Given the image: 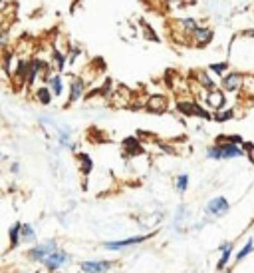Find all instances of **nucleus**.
<instances>
[{
	"label": "nucleus",
	"instance_id": "nucleus-1",
	"mask_svg": "<svg viewBox=\"0 0 254 273\" xmlns=\"http://www.w3.org/2000/svg\"><path fill=\"white\" fill-rule=\"evenodd\" d=\"M244 150L234 144H213L207 148V158L215 162H224V160H238L244 158Z\"/></svg>",
	"mask_w": 254,
	"mask_h": 273
},
{
	"label": "nucleus",
	"instance_id": "nucleus-2",
	"mask_svg": "<svg viewBox=\"0 0 254 273\" xmlns=\"http://www.w3.org/2000/svg\"><path fill=\"white\" fill-rule=\"evenodd\" d=\"M60 245H58V239H48V241H42V243H34L30 249L26 251V259L30 263H44V259L56 251Z\"/></svg>",
	"mask_w": 254,
	"mask_h": 273
},
{
	"label": "nucleus",
	"instance_id": "nucleus-3",
	"mask_svg": "<svg viewBox=\"0 0 254 273\" xmlns=\"http://www.w3.org/2000/svg\"><path fill=\"white\" fill-rule=\"evenodd\" d=\"M153 236H155V232H151V234H143V236H131V238H125V239H115V241H103V243H101V247H103L105 251H123V249L137 247V245H141V243L149 241Z\"/></svg>",
	"mask_w": 254,
	"mask_h": 273
},
{
	"label": "nucleus",
	"instance_id": "nucleus-4",
	"mask_svg": "<svg viewBox=\"0 0 254 273\" xmlns=\"http://www.w3.org/2000/svg\"><path fill=\"white\" fill-rule=\"evenodd\" d=\"M177 110L179 114L187 116V118H201V120H213V112H209L207 108H203L195 100H177Z\"/></svg>",
	"mask_w": 254,
	"mask_h": 273
},
{
	"label": "nucleus",
	"instance_id": "nucleus-5",
	"mask_svg": "<svg viewBox=\"0 0 254 273\" xmlns=\"http://www.w3.org/2000/svg\"><path fill=\"white\" fill-rule=\"evenodd\" d=\"M230 211V202L224 198V196H215L211 198L207 205H205V215L207 219H219V217H224L226 213Z\"/></svg>",
	"mask_w": 254,
	"mask_h": 273
},
{
	"label": "nucleus",
	"instance_id": "nucleus-6",
	"mask_svg": "<svg viewBox=\"0 0 254 273\" xmlns=\"http://www.w3.org/2000/svg\"><path fill=\"white\" fill-rule=\"evenodd\" d=\"M70 263H72V255H70L66 249L58 247L56 251H52V253L44 259L42 265H44L50 273H58L60 269H64L66 265H70Z\"/></svg>",
	"mask_w": 254,
	"mask_h": 273
},
{
	"label": "nucleus",
	"instance_id": "nucleus-7",
	"mask_svg": "<svg viewBox=\"0 0 254 273\" xmlns=\"http://www.w3.org/2000/svg\"><path fill=\"white\" fill-rule=\"evenodd\" d=\"M117 263L111 259H86L80 261V271L82 273H107L111 271Z\"/></svg>",
	"mask_w": 254,
	"mask_h": 273
},
{
	"label": "nucleus",
	"instance_id": "nucleus-8",
	"mask_svg": "<svg viewBox=\"0 0 254 273\" xmlns=\"http://www.w3.org/2000/svg\"><path fill=\"white\" fill-rule=\"evenodd\" d=\"M244 86V74L242 72H226L221 80V88L222 92H230V94H236L240 92Z\"/></svg>",
	"mask_w": 254,
	"mask_h": 273
},
{
	"label": "nucleus",
	"instance_id": "nucleus-9",
	"mask_svg": "<svg viewBox=\"0 0 254 273\" xmlns=\"http://www.w3.org/2000/svg\"><path fill=\"white\" fill-rule=\"evenodd\" d=\"M205 106L209 108V112H221L226 108V94L219 90V88H215V90H211V92H207L205 94Z\"/></svg>",
	"mask_w": 254,
	"mask_h": 273
},
{
	"label": "nucleus",
	"instance_id": "nucleus-10",
	"mask_svg": "<svg viewBox=\"0 0 254 273\" xmlns=\"http://www.w3.org/2000/svg\"><path fill=\"white\" fill-rule=\"evenodd\" d=\"M84 94H86V80L82 76H72L70 86H68V106L78 102Z\"/></svg>",
	"mask_w": 254,
	"mask_h": 273
},
{
	"label": "nucleus",
	"instance_id": "nucleus-11",
	"mask_svg": "<svg viewBox=\"0 0 254 273\" xmlns=\"http://www.w3.org/2000/svg\"><path fill=\"white\" fill-rule=\"evenodd\" d=\"M145 110L161 116V114H165L169 110V98L165 94H153V96H149L145 100Z\"/></svg>",
	"mask_w": 254,
	"mask_h": 273
},
{
	"label": "nucleus",
	"instance_id": "nucleus-12",
	"mask_svg": "<svg viewBox=\"0 0 254 273\" xmlns=\"http://www.w3.org/2000/svg\"><path fill=\"white\" fill-rule=\"evenodd\" d=\"M121 148H123V154L127 158H135V156H143L145 154V148L143 144L139 142V138L135 136H127L123 142H121Z\"/></svg>",
	"mask_w": 254,
	"mask_h": 273
},
{
	"label": "nucleus",
	"instance_id": "nucleus-13",
	"mask_svg": "<svg viewBox=\"0 0 254 273\" xmlns=\"http://www.w3.org/2000/svg\"><path fill=\"white\" fill-rule=\"evenodd\" d=\"M190 36H193V40H195V44H197L199 48H205V46H209V44L213 42L215 32H213V28H209V26H201V24H199V28H197Z\"/></svg>",
	"mask_w": 254,
	"mask_h": 273
},
{
	"label": "nucleus",
	"instance_id": "nucleus-14",
	"mask_svg": "<svg viewBox=\"0 0 254 273\" xmlns=\"http://www.w3.org/2000/svg\"><path fill=\"white\" fill-rule=\"evenodd\" d=\"M42 70H44V62H42L40 58L28 60V70H26V86H28V88L34 86V82H36V78L40 76Z\"/></svg>",
	"mask_w": 254,
	"mask_h": 273
},
{
	"label": "nucleus",
	"instance_id": "nucleus-15",
	"mask_svg": "<svg viewBox=\"0 0 254 273\" xmlns=\"http://www.w3.org/2000/svg\"><path fill=\"white\" fill-rule=\"evenodd\" d=\"M48 90L52 92V96L54 98H60L64 94V78L62 74H52V76H48Z\"/></svg>",
	"mask_w": 254,
	"mask_h": 273
},
{
	"label": "nucleus",
	"instance_id": "nucleus-16",
	"mask_svg": "<svg viewBox=\"0 0 254 273\" xmlns=\"http://www.w3.org/2000/svg\"><path fill=\"white\" fill-rule=\"evenodd\" d=\"M20 228H22V221H14L10 228H8V239H10V245H8V251H14L20 247Z\"/></svg>",
	"mask_w": 254,
	"mask_h": 273
},
{
	"label": "nucleus",
	"instance_id": "nucleus-17",
	"mask_svg": "<svg viewBox=\"0 0 254 273\" xmlns=\"http://www.w3.org/2000/svg\"><path fill=\"white\" fill-rule=\"evenodd\" d=\"M193 76L197 78L199 86H201V88H205L207 92H211V90H215V88H217V84H215L213 76H211L207 70H199V72H193Z\"/></svg>",
	"mask_w": 254,
	"mask_h": 273
},
{
	"label": "nucleus",
	"instance_id": "nucleus-18",
	"mask_svg": "<svg viewBox=\"0 0 254 273\" xmlns=\"http://www.w3.org/2000/svg\"><path fill=\"white\" fill-rule=\"evenodd\" d=\"M78 162H80V171H82V175H90L92 171H94V160L86 154V152H78Z\"/></svg>",
	"mask_w": 254,
	"mask_h": 273
},
{
	"label": "nucleus",
	"instance_id": "nucleus-19",
	"mask_svg": "<svg viewBox=\"0 0 254 273\" xmlns=\"http://www.w3.org/2000/svg\"><path fill=\"white\" fill-rule=\"evenodd\" d=\"M38 234H36V228L32 223H22L20 228V241L22 243H36Z\"/></svg>",
	"mask_w": 254,
	"mask_h": 273
},
{
	"label": "nucleus",
	"instance_id": "nucleus-20",
	"mask_svg": "<svg viewBox=\"0 0 254 273\" xmlns=\"http://www.w3.org/2000/svg\"><path fill=\"white\" fill-rule=\"evenodd\" d=\"M34 98H36V102H40L42 106H50L52 100H54V96H52V92L48 90V86L36 88V90H34Z\"/></svg>",
	"mask_w": 254,
	"mask_h": 273
},
{
	"label": "nucleus",
	"instance_id": "nucleus-21",
	"mask_svg": "<svg viewBox=\"0 0 254 273\" xmlns=\"http://www.w3.org/2000/svg\"><path fill=\"white\" fill-rule=\"evenodd\" d=\"M232 251H234V243L230 247H226L224 251H221V259L217 261V271L222 273L226 271V267L230 265V259H232Z\"/></svg>",
	"mask_w": 254,
	"mask_h": 273
},
{
	"label": "nucleus",
	"instance_id": "nucleus-22",
	"mask_svg": "<svg viewBox=\"0 0 254 273\" xmlns=\"http://www.w3.org/2000/svg\"><path fill=\"white\" fill-rule=\"evenodd\" d=\"M252 251H254V239L248 238V239H246V243H244V245H242V247L238 249V253L234 255V261H236V263L244 261V259H246V257H248V255L252 253Z\"/></svg>",
	"mask_w": 254,
	"mask_h": 273
},
{
	"label": "nucleus",
	"instance_id": "nucleus-23",
	"mask_svg": "<svg viewBox=\"0 0 254 273\" xmlns=\"http://www.w3.org/2000/svg\"><path fill=\"white\" fill-rule=\"evenodd\" d=\"M187 190H189V173L177 175V177H175V192H177L179 196H183Z\"/></svg>",
	"mask_w": 254,
	"mask_h": 273
},
{
	"label": "nucleus",
	"instance_id": "nucleus-24",
	"mask_svg": "<svg viewBox=\"0 0 254 273\" xmlns=\"http://www.w3.org/2000/svg\"><path fill=\"white\" fill-rule=\"evenodd\" d=\"M234 118V110L232 108H224L221 112H215L213 114V120L217 122V124H224V122H230Z\"/></svg>",
	"mask_w": 254,
	"mask_h": 273
},
{
	"label": "nucleus",
	"instance_id": "nucleus-25",
	"mask_svg": "<svg viewBox=\"0 0 254 273\" xmlns=\"http://www.w3.org/2000/svg\"><path fill=\"white\" fill-rule=\"evenodd\" d=\"M177 24H179V28H181L185 34H193V32L199 28V22H197L195 18H181Z\"/></svg>",
	"mask_w": 254,
	"mask_h": 273
},
{
	"label": "nucleus",
	"instance_id": "nucleus-26",
	"mask_svg": "<svg viewBox=\"0 0 254 273\" xmlns=\"http://www.w3.org/2000/svg\"><path fill=\"white\" fill-rule=\"evenodd\" d=\"M215 144H234V146H242L244 140L238 136V134H221L217 136V142Z\"/></svg>",
	"mask_w": 254,
	"mask_h": 273
},
{
	"label": "nucleus",
	"instance_id": "nucleus-27",
	"mask_svg": "<svg viewBox=\"0 0 254 273\" xmlns=\"http://www.w3.org/2000/svg\"><path fill=\"white\" fill-rule=\"evenodd\" d=\"M26 70H28V60H18L14 76H16V80L22 82V84H26Z\"/></svg>",
	"mask_w": 254,
	"mask_h": 273
},
{
	"label": "nucleus",
	"instance_id": "nucleus-28",
	"mask_svg": "<svg viewBox=\"0 0 254 273\" xmlns=\"http://www.w3.org/2000/svg\"><path fill=\"white\" fill-rule=\"evenodd\" d=\"M52 60H54V66L58 70V74H62L64 68H66V64H68L66 56H64L60 50H54V52H52Z\"/></svg>",
	"mask_w": 254,
	"mask_h": 273
},
{
	"label": "nucleus",
	"instance_id": "nucleus-29",
	"mask_svg": "<svg viewBox=\"0 0 254 273\" xmlns=\"http://www.w3.org/2000/svg\"><path fill=\"white\" fill-rule=\"evenodd\" d=\"M207 72H209V74H215V76H221L222 78V76L228 72V62H213Z\"/></svg>",
	"mask_w": 254,
	"mask_h": 273
},
{
	"label": "nucleus",
	"instance_id": "nucleus-30",
	"mask_svg": "<svg viewBox=\"0 0 254 273\" xmlns=\"http://www.w3.org/2000/svg\"><path fill=\"white\" fill-rule=\"evenodd\" d=\"M12 58H14V54H12L10 50H6L4 56H2V70H4L6 74H10V62H12Z\"/></svg>",
	"mask_w": 254,
	"mask_h": 273
},
{
	"label": "nucleus",
	"instance_id": "nucleus-31",
	"mask_svg": "<svg viewBox=\"0 0 254 273\" xmlns=\"http://www.w3.org/2000/svg\"><path fill=\"white\" fill-rule=\"evenodd\" d=\"M8 44H10V30L2 28V30H0V50H6Z\"/></svg>",
	"mask_w": 254,
	"mask_h": 273
},
{
	"label": "nucleus",
	"instance_id": "nucleus-32",
	"mask_svg": "<svg viewBox=\"0 0 254 273\" xmlns=\"http://www.w3.org/2000/svg\"><path fill=\"white\" fill-rule=\"evenodd\" d=\"M10 173H14V175L20 173V164H18V162H14V164L10 166Z\"/></svg>",
	"mask_w": 254,
	"mask_h": 273
},
{
	"label": "nucleus",
	"instance_id": "nucleus-33",
	"mask_svg": "<svg viewBox=\"0 0 254 273\" xmlns=\"http://www.w3.org/2000/svg\"><path fill=\"white\" fill-rule=\"evenodd\" d=\"M230 245H232V241H222L221 245H219V251H224V249L230 247Z\"/></svg>",
	"mask_w": 254,
	"mask_h": 273
},
{
	"label": "nucleus",
	"instance_id": "nucleus-34",
	"mask_svg": "<svg viewBox=\"0 0 254 273\" xmlns=\"http://www.w3.org/2000/svg\"><path fill=\"white\" fill-rule=\"evenodd\" d=\"M242 36H244V38H252V40H254V28H250V30H244V32H242Z\"/></svg>",
	"mask_w": 254,
	"mask_h": 273
},
{
	"label": "nucleus",
	"instance_id": "nucleus-35",
	"mask_svg": "<svg viewBox=\"0 0 254 273\" xmlns=\"http://www.w3.org/2000/svg\"><path fill=\"white\" fill-rule=\"evenodd\" d=\"M2 8H4V0H0V12H2Z\"/></svg>",
	"mask_w": 254,
	"mask_h": 273
},
{
	"label": "nucleus",
	"instance_id": "nucleus-36",
	"mask_svg": "<svg viewBox=\"0 0 254 273\" xmlns=\"http://www.w3.org/2000/svg\"><path fill=\"white\" fill-rule=\"evenodd\" d=\"M2 160H6V156H4L2 152H0V162H2Z\"/></svg>",
	"mask_w": 254,
	"mask_h": 273
},
{
	"label": "nucleus",
	"instance_id": "nucleus-37",
	"mask_svg": "<svg viewBox=\"0 0 254 273\" xmlns=\"http://www.w3.org/2000/svg\"><path fill=\"white\" fill-rule=\"evenodd\" d=\"M0 30H2V20H0Z\"/></svg>",
	"mask_w": 254,
	"mask_h": 273
},
{
	"label": "nucleus",
	"instance_id": "nucleus-38",
	"mask_svg": "<svg viewBox=\"0 0 254 273\" xmlns=\"http://www.w3.org/2000/svg\"><path fill=\"white\" fill-rule=\"evenodd\" d=\"M222 273H230V271H222Z\"/></svg>",
	"mask_w": 254,
	"mask_h": 273
}]
</instances>
